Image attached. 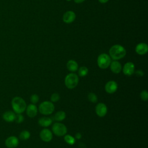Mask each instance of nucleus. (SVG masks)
Wrapping results in <instances>:
<instances>
[{"mask_svg":"<svg viewBox=\"0 0 148 148\" xmlns=\"http://www.w3.org/2000/svg\"><path fill=\"white\" fill-rule=\"evenodd\" d=\"M85 0H74V1L76 2V3H82L83 2H84Z\"/></svg>","mask_w":148,"mask_h":148,"instance_id":"c756f323","label":"nucleus"},{"mask_svg":"<svg viewBox=\"0 0 148 148\" xmlns=\"http://www.w3.org/2000/svg\"><path fill=\"white\" fill-rule=\"evenodd\" d=\"M135 74L138 76H142L143 75L144 73L142 70H138L137 71L135 72Z\"/></svg>","mask_w":148,"mask_h":148,"instance_id":"cd10ccee","label":"nucleus"},{"mask_svg":"<svg viewBox=\"0 0 148 148\" xmlns=\"http://www.w3.org/2000/svg\"><path fill=\"white\" fill-rule=\"evenodd\" d=\"M79 83V77L77 75L74 73L68 74L65 78V84L66 87L69 89L76 87Z\"/></svg>","mask_w":148,"mask_h":148,"instance_id":"7ed1b4c3","label":"nucleus"},{"mask_svg":"<svg viewBox=\"0 0 148 148\" xmlns=\"http://www.w3.org/2000/svg\"><path fill=\"white\" fill-rule=\"evenodd\" d=\"M140 97L142 100L146 101L148 99V92L146 90H143L140 94Z\"/></svg>","mask_w":148,"mask_h":148,"instance_id":"b1692460","label":"nucleus"},{"mask_svg":"<svg viewBox=\"0 0 148 148\" xmlns=\"http://www.w3.org/2000/svg\"><path fill=\"white\" fill-rule=\"evenodd\" d=\"M88 100L92 103H95L97 101V97L95 94L93 92H90L88 94Z\"/></svg>","mask_w":148,"mask_h":148,"instance_id":"5701e85b","label":"nucleus"},{"mask_svg":"<svg viewBox=\"0 0 148 148\" xmlns=\"http://www.w3.org/2000/svg\"><path fill=\"white\" fill-rule=\"evenodd\" d=\"M15 117H16V114L14 112L12 111L5 112L2 116L3 120L6 122H12L14 121Z\"/></svg>","mask_w":148,"mask_h":148,"instance_id":"dca6fc26","label":"nucleus"},{"mask_svg":"<svg viewBox=\"0 0 148 148\" xmlns=\"http://www.w3.org/2000/svg\"><path fill=\"white\" fill-rule=\"evenodd\" d=\"M99 2H100L101 3H106L109 0H98Z\"/></svg>","mask_w":148,"mask_h":148,"instance_id":"7c9ffc66","label":"nucleus"},{"mask_svg":"<svg viewBox=\"0 0 148 148\" xmlns=\"http://www.w3.org/2000/svg\"><path fill=\"white\" fill-rule=\"evenodd\" d=\"M126 54L125 49L121 45H115L110 47L109 49L110 57L114 60H119L123 58Z\"/></svg>","mask_w":148,"mask_h":148,"instance_id":"f257e3e1","label":"nucleus"},{"mask_svg":"<svg viewBox=\"0 0 148 148\" xmlns=\"http://www.w3.org/2000/svg\"><path fill=\"white\" fill-rule=\"evenodd\" d=\"M14 121L17 123H21L24 121V117L21 113H18L16 114Z\"/></svg>","mask_w":148,"mask_h":148,"instance_id":"393cba45","label":"nucleus"},{"mask_svg":"<svg viewBox=\"0 0 148 148\" xmlns=\"http://www.w3.org/2000/svg\"><path fill=\"white\" fill-rule=\"evenodd\" d=\"M123 72L126 76H131L135 72V65L131 62H128L123 66Z\"/></svg>","mask_w":148,"mask_h":148,"instance_id":"9d476101","label":"nucleus"},{"mask_svg":"<svg viewBox=\"0 0 148 148\" xmlns=\"http://www.w3.org/2000/svg\"><path fill=\"white\" fill-rule=\"evenodd\" d=\"M38 123L40 126L46 127L51 125L52 123V120L50 117H40L38 120Z\"/></svg>","mask_w":148,"mask_h":148,"instance_id":"f3484780","label":"nucleus"},{"mask_svg":"<svg viewBox=\"0 0 148 148\" xmlns=\"http://www.w3.org/2000/svg\"><path fill=\"white\" fill-rule=\"evenodd\" d=\"M66 66L68 69L71 72H75L78 69L77 63L75 61L72 60H71L68 61Z\"/></svg>","mask_w":148,"mask_h":148,"instance_id":"a211bd4d","label":"nucleus"},{"mask_svg":"<svg viewBox=\"0 0 148 148\" xmlns=\"http://www.w3.org/2000/svg\"><path fill=\"white\" fill-rule=\"evenodd\" d=\"M12 106L15 113H21L27 108L25 101L20 97H15L12 100Z\"/></svg>","mask_w":148,"mask_h":148,"instance_id":"f03ea898","label":"nucleus"},{"mask_svg":"<svg viewBox=\"0 0 148 148\" xmlns=\"http://www.w3.org/2000/svg\"><path fill=\"white\" fill-rule=\"evenodd\" d=\"M108 112L106 105L103 103H99L95 106L96 114L99 117H104Z\"/></svg>","mask_w":148,"mask_h":148,"instance_id":"0eeeda50","label":"nucleus"},{"mask_svg":"<svg viewBox=\"0 0 148 148\" xmlns=\"http://www.w3.org/2000/svg\"><path fill=\"white\" fill-rule=\"evenodd\" d=\"M40 138L43 141L49 142L51 141L53 138L52 132L49 129L44 128L40 132Z\"/></svg>","mask_w":148,"mask_h":148,"instance_id":"6e6552de","label":"nucleus"},{"mask_svg":"<svg viewBox=\"0 0 148 148\" xmlns=\"http://www.w3.org/2000/svg\"><path fill=\"white\" fill-rule=\"evenodd\" d=\"M67 1H71V0H67Z\"/></svg>","mask_w":148,"mask_h":148,"instance_id":"2f4dec72","label":"nucleus"},{"mask_svg":"<svg viewBox=\"0 0 148 148\" xmlns=\"http://www.w3.org/2000/svg\"><path fill=\"white\" fill-rule=\"evenodd\" d=\"M88 68L86 66H81L78 70V74L81 77L86 76L88 73Z\"/></svg>","mask_w":148,"mask_h":148,"instance_id":"412c9836","label":"nucleus"},{"mask_svg":"<svg viewBox=\"0 0 148 148\" xmlns=\"http://www.w3.org/2000/svg\"><path fill=\"white\" fill-rule=\"evenodd\" d=\"M60 95L59 94L57 93V92H54L51 95V97H50V99L52 102H57L58 101H59L60 99Z\"/></svg>","mask_w":148,"mask_h":148,"instance_id":"a878e982","label":"nucleus"},{"mask_svg":"<svg viewBox=\"0 0 148 148\" xmlns=\"http://www.w3.org/2000/svg\"><path fill=\"white\" fill-rule=\"evenodd\" d=\"M111 63L110 57L107 54L103 53L100 54L97 59V64L98 66L101 69H106L110 65Z\"/></svg>","mask_w":148,"mask_h":148,"instance_id":"39448f33","label":"nucleus"},{"mask_svg":"<svg viewBox=\"0 0 148 148\" xmlns=\"http://www.w3.org/2000/svg\"><path fill=\"white\" fill-rule=\"evenodd\" d=\"M64 140L69 145H72L75 143V139L70 135H66L64 136Z\"/></svg>","mask_w":148,"mask_h":148,"instance_id":"4be33fe9","label":"nucleus"},{"mask_svg":"<svg viewBox=\"0 0 148 148\" xmlns=\"http://www.w3.org/2000/svg\"><path fill=\"white\" fill-rule=\"evenodd\" d=\"M39 110L44 115H49L54 112V105L50 101H44L39 105Z\"/></svg>","mask_w":148,"mask_h":148,"instance_id":"20e7f679","label":"nucleus"},{"mask_svg":"<svg viewBox=\"0 0 148 148\" xmlns=\"http://www.w3.org/2000/svg\"><path fill=\"white\" fill-rule=\"evenodd\" d=\"M30 135H31L30 133H29V132L28 131L24 130V131H21L20 132L19 137H20V138L21 140H27L29 138Z\"/></svg>","mask_w":148,"mask_h":148,"instance_id":"aec40b11","label":"nucleus"},{"mask_svg":"<svg viewBox=\"0 0 148 148\" xmlns=\"http://www.w3.org/2000/svg\"><path fill=\"white\" fill-rule=\"evenodd\" d=\"M39 96L37 94H32L30 97V101L32 103L35 104L39 101Z\"/></svg>","mask_w":148,"mask_h":148,"instance_id":"bb28decb","label":"nucleus"},{"mask_svg":"<svg viewBox=\"0 0 148 148\" xmlns=\"http://www.w3.org/2000/svg\"><path fill=\"white\" fill-rule=\"evenodd\" d=\"M75 138H76V139H80L82 138V135H81V134L79 133V132L76 133V135H75Z\"/></svg>","mask_w":148,"mask_h":148,"instance_id":"c85d7f7f","label":"nucleus"},{"mask_svg":"<svg viewBox=\"0 0 148 148\" xmlns=\"http://www.w3.org/2000/svg\"><path fill=\"white\" fill-rule=\"evenodd\" d=\"M37 112H38L37 107L35 104H33V103L29 104L26 108L27 114L28 115V117L31 118H32L36 116V115L37 114Z\"/></svg>","mask_w":148,"mask_h":148,"instance_id":"ddd939ff","label":"nucleus"},{"mask_svg":"<svg viewBox=\"0 0 148 148\" xmlns=\"http://www.w3.org/2000/svg\"><path fill=\"white\" fill-rule=\"evenodd\" d=\"M109 66L110 68V70L114 73H120L122 69L121 64L117 61H113L110 63Z\"/></svg>","mask_w":148,"mask_h":148,"instance_id":"2eb2a0df","label":"nucleus"},{"mask_svg":"<svg viewBox=\"0 0 148 148\" xmlns=\"http://www.w3.org/2000/svg\"><path fill=\"white\" fill-rule=\"evenodd\" d=\"M66 114L63 111H58L54 115V119L57 121H61L65 119Z\"/></svg>","mask_w":148,"mask_h":148,"instance_id":"6ab92c4d","label":"nucleus"},{"mask_svg":"<svg viewBox=\"0 0 148 148\" xmlns=\"http://www.w3.org/2000/svg\"><path fill=\"white\" fill-rule=\"evenodd\" d=\"M19 143L18 139L14 136H10L8 137L5 142L6 146L8 148H15Z\"/></svg>","mask_w":148,"mask_h":148,"instance_id":"1a4fd4ad","label":"nucleus"},{"mask_svg":"<svg viewBox=\"0 0 148 148\" xmlns=\"http://www.w3.org/2000/svg\"><path fill=\"white\" fill-rule=\"evenodd\" d=\"M117 83L114 80H110L106 83L105 86V91L109 94H112L116 92L117 90Z\"/></svg>","mask_w":148,"mask_h":148,"instance_id":"9b49d317","label":"nucleus"},{"mask_svg":"<svg viewBox=\"0 0 148 148\" xmlns=\"http://www.w3.org/2000/svg\"><path fill=\"white\" fill-rule=\"evenodd\" d=\"M76 18L75 13L72 11H68L63 15V21L66 24L72 23Z\"/></svg>","mask_w":148,"mask_h":148,"instance_id":"f8f14e48","label":"nucleus"},{"mask_svg":"<svg viewBox=\"0 0 148 148\" xmlns=\"http://www.w3.org/2000/svg\"><path fill=\"white\" fill-rule=\"evenodd\" d=\"M52 131L56 135L62 136L67 132V128L64 124L60 123H56L52 126Z\"/></svg>","mask_w":148,"mask_h":148,"instance_id":"423d86ee","label":"nucleus"},{"mask_svg":"<svg viewBox=\"0 0 148 148\" xmlns=\"http://www.w3.org/2000/svg\"><path fill=\"white\" fill-rule=\"evenodd\" d=\"M135 51L139 55L145 54L148 51L147 45L145 43H140L138 44L135 47Z\"/></svg>","mask_w":148,"mask_h":148,"instance_id":"4468645a","label":"nucleus"}]
</instances>
